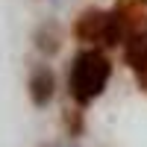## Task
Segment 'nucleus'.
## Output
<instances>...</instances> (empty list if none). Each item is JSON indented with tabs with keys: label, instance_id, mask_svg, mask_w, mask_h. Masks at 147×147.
<instances>
[{
	"label": "nucleus",
	"instance_id": "obj_1",
	"mask_svg": "<svg viewBox=\"0 0 147 147\" xmlns=\"http://www.w3.org/2000/svg\"><path fill=\"white\" fill-rule=\"evenodd\" d=\"M109 77H112V62L100 47L80 50L68 71V91L80 106H88L91 100H97L103 94Z\"/></svg>",
	"mask_w": 147,
	"mask_h": 147
},
{
	"label": "nucleus",
	"instance_id": "obj_2",
	"mask_svg": "<svg viewBox=\"0 0 147 147\" xmlns=\"http://www.w3.org/2000/svg\"><path fill=\"white\" fill-rule=\"evenodd\" d=\"M74 35H77V41L88 47H115L124 41V27H121L115 12L85 9L74 24Z\"/></svg>",
	"mask_w": 147,
	"mask_h": 147
},
{
	"label": "nucleus",
	"instance_id": "obj_3",
	"mask_svg": "<svg viewBox=\"0 0 147 147\" xmlns=\"http://www.w3.org/2000/svg\"><path fill=\"white\" fill-rule=\"evenodd\" d=\"M112 12L118 15L121 27H124V38L129 32L147 30V0H121Z\"/></svg>",
	"mask_w": 147,
	"mask_h": 147
},
{
	"label": "nucleus",
	"instance_id": "obj_4",
	"mask_svg": "<svg viewBox=\"0 0 147 147\" xmlns=\"http://www.w3.org/2000/svg\"><path fill=\"white\" fill-rule=\"evenodd\" d=\"M53 94H56V77H53V71L47 65L32 68V74H30V100L41 109V106H47L53 100Z\"/></svg>",
	"mask_w": 147,
	"mask_h": 147
},
{
	"label": "nucleus",
	"instance_id": "obj_5",
	"mask_svg": "<svg viewBox=\"0 0 147 147\" xmlns=\"http://www.w3.org/2000/svg\"><path fill=\"white\" fill-rule=\"evenodd\" d=\"M124 59H127V65L132 68L136 77L147 71V30L129 32L124 38Z\"/></svg>",
	"mask_w": 147,
	"mask_h": 147
},
{
	"label": "nucleus",
	"instance_id": "obj_6",
	"mask_svg": "<svg viewBox=\"0 0 147 147\" xmlns=\"http://www.w3.org/2000/svg\"><path fill=\"white\" fill-rule=\"evenodd\" d=\"M59 44H62V32H59V27L53 21L41 24L38 30H35V47H38L41 53H56Z\"/></svg>",
	"mask_w": 147,
	"mask_h": 147
},
{
	"label": "nucleus",
	"instance_id": "obj_7",
	"mask_svg": "<svg viewBox=\"0 0 147 147\" xmlns=\"http://www.w3.org/2000/svg\"><path fill=\"white\" fill-rule=\"evenodd\" d=\"M138 82H141V88L147 91V71H144V74H138Z\"/></svg>",
	"mask_w": 147,
	"mask_h": 147
}]
</instances>
